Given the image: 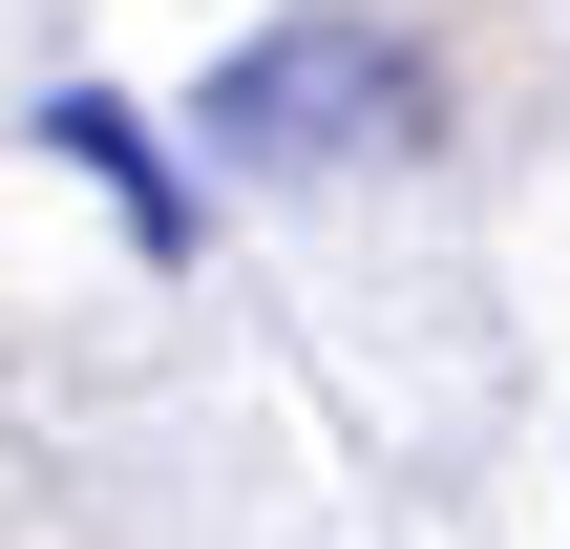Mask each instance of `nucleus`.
I'll list each match as a JSON object with an SVG mask.
<instances>
[{
    "instance_id": "2",
    "label": "nucleus",
    "mask_w": 570,
    "mask_h": 549,
    "mask_svg": "<svg viewBox=\"0 0 570 549\" xmlns=\"http://www.w3.org/2000/svg\"><path fill=\"white\" fill-rule=\"evenodd\" d=\"M21 148H42V169H85V190L127 212V254H148V275H190V233H212V169H190V148H169L127 85H42V127H21Z\"/></svg>"
},
{
    "instance_id": "1",
    "label": "nucleus",
    "mask_w": 570,
    "mask_h": 549,
    "mask_svg": "<svg viewBox=\"0 0 570 549\" xmlns=\"http://www.w3.org/2000/svg\"><path fill=\"white\" fill-rule=\"evenodd\" d=\"M423 148V42H381V21H254L212 85H190V169H233V190H338V169H402Z\"/></svg>"
}]
</instances>
